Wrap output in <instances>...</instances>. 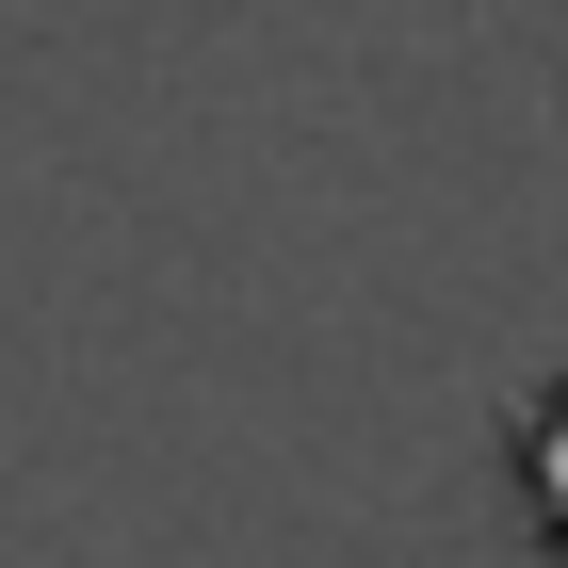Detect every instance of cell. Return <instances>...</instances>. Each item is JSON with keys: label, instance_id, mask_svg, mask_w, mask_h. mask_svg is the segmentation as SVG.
<instances>
[{"label": "cell", "instance_id": "obj_1", "mask_svg": "<svg viewBox=\"0 0 568 568\" xmlns=\"http://www.w3.org/2000/svg\"><path fill=\"white\" fill-rule=\"evenodd\" d=\"M520 455H536V504H552V536H568V390L536 406V438H520Z\"/></svg>", "mask_w": 568, "mask_h": 568}]
</instances>
